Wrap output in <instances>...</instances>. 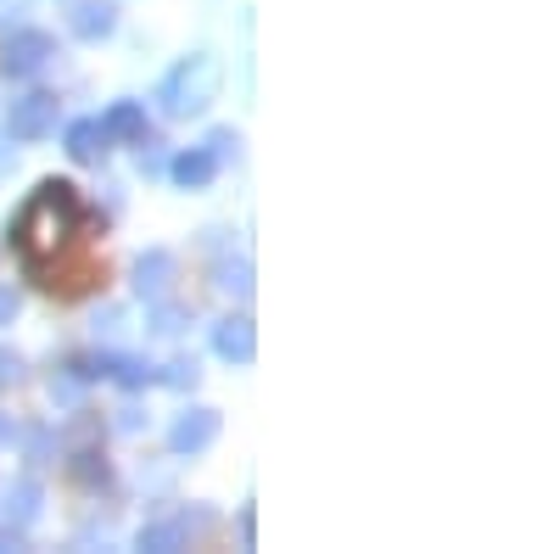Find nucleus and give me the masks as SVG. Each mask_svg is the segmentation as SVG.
<instances>
[{
	"label": "nucleus",
	"instance_id": "1",
	"mask_svg": "<svg viewBox=\"0 0 559 554\" xmlns=\"http://www.w3.org/2000/svg\"><path fill=\"white\" fill-rule=\"evenodd\" d=\"M90 229H102V213L79 197V185L73 179H39L34 197L7 224V236H12V252L23 258V269H28V281L57 297V286H62V252L73 241H84Z\"/></svg>",
	"mask_w": 559,
	"mask_h": 554
},
{
	"label": "nucleus",
	"instance_id": "2",
	"mask_svg": "<svg viewBox=\"0 0 559 554\" xmlns=\"http://www.w3.org/2000/svg\"><path fill=\"white\" fill-rule=\"evenodd\" d=\"M218 84H224V68L218 57L197 51V57H185L168 68V79L157 84V102L168 118H202L213 102H218Z\"/></svg>",
	"mask_w": 559,
	"mask_h": 554
},
{
	"label": "nucleus",
	"instance_id": "3",
	"mask_svg": "<svg viewBox=\"0 0 559 554\" xmlns=\"http://www.w3.org/2000/svg\"><path fill=\"white\" fill-rule=\"evenodd\" d=\"M79 369H84V381H112V387H123V392L157 387V364H146L140 353H84Z\"/></svg>",
	"mask_w": 559,
	"mask_h": 554
},
{
	"label": "nucleus",
	"instance_id": "4",
	"mask_svg": "<svg viewBox=\"0 0 559 554\" xmlns=\"http://www.w3.org/2000/svg\"><path fill=\"white\" fill-rule=\"evenodd\" d=\"M51 57H57V39L45 28H12L7 45H0V73L7 79H34V73L51 68Z\"/></svg>",
	"mask_w": 559,
	"mask_h": 554
},
{
	"label": "nucleus",
	"instance_id": "5",
	"mask_svg": "<svg viewBox=\"0 0 559 554\" xmlns=\"http://www.w3.org/2000/svg\"><path fill=\"white\" fill-rule=\"evenodd\" d=\"M57 118H62V102L51 96V90H34V96L12 102L7 134H12V141H23V146H34V141H45V134H57Z\"/></svg>",
	"mask_w": 559,
	"mask_h": 554
},
{
	"label": "nucleus",
	"instance_id": "6",
	"mask_svg": "<svg viewBox=\"0 0 559 554\" xmlns=\"http://www.w3.org/2000/svg\"><path fill=\"white\" fill-rule=\"evenodd\" d=\"M218 409H185V414H174V426H168V448H174V459H197V453H207L213 443H218Z\"/></svg>",
	"mask_w": 559,
	"mask_h": 554
},
{
	"label": "nucleus",
	"instance_id": "7",
	"mask_svg": "<svg viewBox=\"0 0 559 554\" xmlns=\"http://www.w3.org/2000/svg\"><path fill=\"white\" fill-rule=\"evenodd\" d=\"M174 286H179V258L168 247H152L146 258H134V297L163 303V297H174Z\"/></svg>",
	"mask_w": 559,
	"mask_h": 554
},
{
	"label": "nucleus",
	"instance_id": "8",
	"mask_svg": "<svg viewBox=\"0 0 559 554\" xmlns=\"http://www.w3.org/2000/svg\"><path fill=\"white\" fill-rule=\"evenodd\" d=\"M62 146H68V157H73L79 168H90V163H107L112 134H107V123H102V118H73V123H68V134H62Z\"/></svg>",
	"mask_w": 559,
	"mask_h": 554
},
{
	"label": "nucleus",
	"instance_id": "9",
	"mask_svg": "<svg viewBox=\"0 0 559 554\" xmlns=\"http://www.w3.org/2000/svg\"><path fill=\"white\" fill-rule=\"evenodd\" d=\"M213 353L229 358V364H252V358H258V331H252V319H247V314H224L218 326H213Z\"/></svg>",
	"mask_w": 559,
	"mask_h": 554
},
{
	"label": "nucleus",
	"instance_id": "10",
	"mask_svg": "<svg viewBox=\"0 0 559 554\" xmlns=\"http://www.w3.org/2000/svg\"><path fill=\"white\" fill-rule=\"evenodd\" d=\"M68 34L84 39V45H102L118 34V7L112 0H79V7L68 12Z\"/></svg>",
	"mask_w": 559,
	"mask_h": 554
},
{
	"label": "nucleus",
	"instance_id": "11",
	"mask_svg": "<svg viewBox=\"0 0 559 554\" xmlns=\"http://www.w3.org/2000/svg\"><path fill=\"white\" fill-rule=\"evenodd\" d=\"M68 482L84 487V493H107L112 487V465H107V453L90 443V448H68Z\"/></svg>",
	"mask_w": 559,
	"mask_h": 554
},
{
	"label": "nucleus",
	"instance_id": "12",
	"mask_svg": "<svg viewBox=\"0 0 559 554\" xmlns=\"http://www.w3.org/2000/svg\"><path fill=\"white\" fill-rule=\"evenodd\" d=\"M168 174H174L179 191H207V185L218 179V157H213L207 146H191V152L168 157Z\"/></svg>",
	"mask_w": 559,
	"mask_h": 554
},
{
	"label": "nucleus",
	"instance_id": "13",
	"mask_svg": "<svg viewBox=\"0 0 559 554\" xmlns=\"http://www.w3.org/2000/svg\"><path fill=\"white\" fill-rule=\"evenodd\" d=\"M39 504H45L39 482H34V476H17V482L7 487V504H0V516H7V527L28 532V527L39 521Z\"/></svg>",
	"mask_w": 559,
	"mask_h": 554
},
{
	"label": "nucleus",
	"instance_id": "14",
	"mask_svg": "<svg viewBox=\"0 0 559 554\" xmlns=\"http://www.w3.org/2000/svg\"><path fill=\"white\" fill-rule=\"evenodd\" d=\"M140 549H152V554H174V549H191V516H168V521H152V527H140L134 538Z\"/></svg>",
	"mask_w": 559,
	"mask_h": 554
},
{
	"label": "nucleus",
	"instance_id": "15",
	"mask_svg": "<svg viewBox=\"0 0 559 554\" xmlns=\"http://www.w3.org/2000/svg\"><path fill=\"white\" fill-rule=\"evenodd\" d=\"M102 123H107V134H112V141H129V146H134L140 134L152 129V123H146V107H140V102H112Z\"/></svg>",
	"mask_w": 559,
	"mask_h": 554
},
{
	"label": "nucleus",
	"instance_id": "16",
	"mask_svg": "<svg viewBox=\"0 0 559 554\" xmlns=\"http://www.w3.org/2000/svg\"><path fill=\"white\" fill-rule=\"evenodd\" d=\"M84 369H79V358H62V364H51V398L57 403H79L84 398Z\"/></svg>",
	"mask_w": 559,
	"mask_h": 554
},
{
	"label": "nucleus",
	"instance_id": "17",
	"mask_svg": "<svg viewBox=\"0 0 559 554\" xmlns=\"http://www.w3.org/2000/svg\"><path fill=\"white\" fill-rule=\"evenodd\" d=\"M197 381H202V364L197 358H168L163 369H157V387H168V392H197Z\"/></svg>",
	"mask_w": 559,
	"mask_h": 554
},
{
	"label": "nucleus",
	"instance_id": "18",
	"mask_svg": "<svg viewBox=\"0 0 559 554\" xmlns=\"http://www.w3.org/2000/svg\"><path fill=\"white\" fill-rule=\"evenodd\" d=\"M213 274H218V286H224V292H236V297H252V263H247V258H224V263H218Z\"/></svg>",
	"mask_w": 559,
	"mask_h": 554
},
{
	"label": "nucleus",
	"instance_id": "19",
	"mask_svg": "<svg viewBox=\"0 0 559 554\" xmlns=\"http://www.w3.org/2000/svg\"><path fill=\"white\" fill-rule=\"evenodd\" d=\"M185 326H191V308H179V303H168V297H163V303H157V314H152V331H157V337H179Z\"/></svg>",
	"mask_w": 559,
	"mask_h": 554
},
{
	"label": "nucleus",
	"instance_id": "20",
	"mask_svg": "<svg viewBox=\"0 0 559 554\" xmlns=\"http://www.w3.org/2000/svg\"><path fill=\"white\" fill-rule=\"evenodd\" d=\"M96 437H102V421H96V414H90V409H79V421L68 426V448H90Z\"/></svg>",
	"mask_w": 559,
	"mask_h": 554
},
{
	"label": "nucleus",
	"instance_id": "21",
	"mask_svg": "<svg viewBox=\"0 0 559 554\" xmlns=\"http://www.w3.org/2000/svg\"><path fill=\"white\" fill-rule=\"evenodd\" d=\"M23 353H12V347H0V392H7V387H23Z\"/></svg>",
	"mask_w": 559,
	"mask_h": 554
},
{
	"label": "nucleus",
	"instance_id": "22",
	"mask_svg": "<svg viewBox=\"0 0 559 554\" xmlns=\"http://www.w3.org/2000/svg\"><path fill=\"white\" fill-rule=\"evenodd\" d=\"M207 152H213L218 163H224V157H241V134H236V129H213V134H207Z\"/></svg>",
	"mask_w": 559,
	"mask_h": 554
},
{
	"label": "nucleus",
	"instance_id": "23",
	"mask_svg": "<svg viewBox=\"0 0 559 554\" xmlns=\"http://www.w3.org/2000/svg\"><path fill=\"white\" fill-rule=\"evenodd\" d=\"M45 459H51V432L28 426V465H45Z\"/></svg>",
	"mask_w": 559,
	"mask_h": 554
},
{
	"label": "nucleus",
	"instance_id": "24",
	"mask_svg": "<svg viewBox=\"0 0 559 554\" xmlns=\"http://www.w3.org/2000/svg\"><path fill=\"white\" fill-rule=\"evenodd\" d=\"M17 314H23V297H17V286H7V281H0V326H12Z\"/></svg>",
	"mask_w": 559,
	"mask_h": 554
},
{
	"label": "nucleus",
	"instance_id": "25",
	"mask_svg": "<svg viewBox=\"0 0 559 554\" xmlns=\"http://www.w3.org/2000/svg\"><path fill=\"white\" fill-rule=\"evenodd\" d=\"M28 17V0H0V28H17Z\"/></svg>",
	"mask_w": 559,
	"mask_h": 554
},
{
	"label": "nucleus",
	"instance_id": "26",
	"mask_svg": "<svg viewBox=\"0 0 559 554\" xmlns=\"http://www.w3.org/2000/svg\"><path fill=\"white\" fill-rule=\"evenodd\" d=\"M140 426H146V414H140L134 403H129V409H118V432H129V437H134Z\"/></svg>",
	"mask_w": 559,
	"mask_h": 554
},
{
	"label": "nucleus",
	"instance_id": "27",
	"mask_svg": "<svg viewBox=\"0 0 559 554\" xmlns=\"http://www.w3.org/2000/svg\"><path fill=\"white\" fill-rule=\"evenodd\" d=\"M17 437H23V426L12 421V414H0V448H12Z\"/></svg>",
	"mask_w": 559,
	"mask_h": 554
},
{
	"label": "nucleus",
	"instance_id": "28",
	"mask_svg": "<svg viewBox=\"0 0 559 554\" xmlns=\"http://www.w3.org/2000/svg\"><path fill=\"white\" fill-rule=\"evenodd\" d=\"M12 163H17V152H12V141H0V179L12 174Z\"/></svg>",
	"mask_w": 559,
	"mask_h": 554
},
{
	"label": "nucleus",
	"instance_id": "29",
	"mask_svg": "<svg viewBox=\"0 0 559 554\" xmlns=\"http://www.w3.org/2000/svg\"><path fill=\"white\" fill-rule=\"evenodd\" d=\"M118 326H123V314H118V308H107V314L96 319V331H118Z\"/></svg>",
	"mask_w": 559,
	"mask_h": 554
}]
</instances>
